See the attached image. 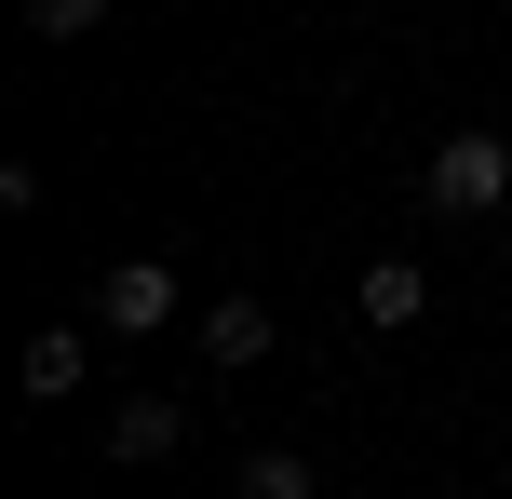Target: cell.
<instances>
[{
  "mask_svg": "<svg viewBox=\"0 0 512 499\" xmlns=\"http://www.w3.org/2000/svg\"><path fill=\"white\" fill-rule=\"evenodd\" d=\"M176 432H189L176 405H162V392H135L122 419H108V459H135V473H149V459H176Z\"/></svg>",
  "mask_w": 512,
  "mask_h": 499,
  "instance_id": "obj_5",
  "label": "cell"
},
{
  "mask_svg": "<svg viewBox=\"0 0 512 499\" xmlns=\"http://www.w3.org/2000/svg\"><path fill=\"white\" fill-rule=\"evenodd\" d=\"M14 378H27V405H68V392H81V324H41Z\"/></svg>",
  "mask_w": 512,
  "mask_h": 499,
  "instance_id": "obj_6",
  "label": "cell"
},
{
  "mask_svg": "<svg viewBox=\"0 0 512 499\" xmlns=\"http://www.w3.org/2000/svg\"><path fill=\"white\" fill-rule=\"evenodd\" d=\"M418 189H432V216H499L512 203V135H445L418 162Z\"/></svg>",
  "mask_w": 512,
  "mask_h": 499,
  "instance_id": "obj_1",
  "label": "cell"
},
{
  "mask_svg": "<svg viewBox=\"0 0 512 499\" xmlns=\"http://www.w3.org/2000/svg\"><path fill=\"white\" fill-rule=\"evenodd\" d=\"M203 365H270V297H216L203 311Z\"/></svg>",
  "mask_w": 512,
  "mask_h": 499,
  "instance_id": "obj_4",
  "label": "cell"
},
{
  "mask_svg": "<svg viewBox=\"0 0 512 499\" xmlns=\"http://www.w3.org/2000/svg\"><path fill=\"white\" fill-rule=\"evenodd\" d=\"M95 324H108V338H162V324H176V257H108Z\"/></svg>",
  "mask_w": 512,
  "mask_h": 499,
  "instance_id": "obj_2",
  "label": "cell"
},
{
  "mask_svg": "<svg viewBox=\"0 0 512 499\" xmlns=\"http://www.w3.org/2000/svg\"><path fill=\"white\" fill-rule=\"evenodd\" d=\"M351 297H364V324H378V338H405V324L432 311V270H418V257H378V270H364Z\"/></svg>",
  "mask_w": 512,
  "mask_h": 499,
  "instance_id": "obj_3",
  "label": "cell"
},
{
  "mask_svg": "<svg viewBox=\"0 0 512 499\" xmlns=\"http://www.w3.org/2000/svg\"><path fill=\"white\" fill-rule=\"evenodd\" d=\"M27 27H41V41H95L108 0H27Z\"/></svg>",
  "mask_w": 512,
  "mask_h": 499,
  "instance_id": "obj_7",
  "label": "cell"
}]
</instances>
